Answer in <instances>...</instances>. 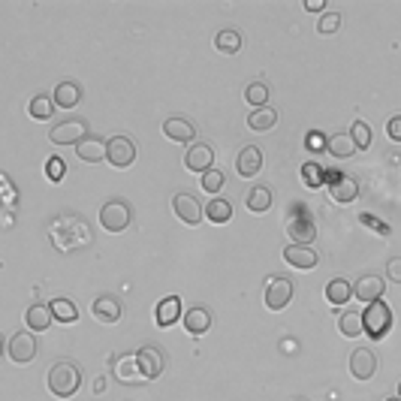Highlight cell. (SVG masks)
<instances>
[{"label":"cell","instance_id":"43","mask_svg":"<svg viewBox=\"0 0 401 401\" xmlns=\"http://www.w3.org/2000/svg\"><path fill=\"white\" fill-rule=\"evenodd\" d=\"M386 136L393 139V142H401V115L386 121Z\"/></svg>","mask_w":401,"mask_h":401},{"label":"cell","instance_id":"9","mask_svg":"<svg viewBox=\"0 0 401 401\" xmlns=\"http://www.w3.org/2000/svg\"><path fill=\"white\" fill-rule=\"evenodd\" d=\"M326 181H329V196L335 199V203H341V205H347V203H353V199L359 196V184H356V178H350V175L329 172Z\"/></svg>","mask_w":401,"mask_h":401},{"label":"cell","instance_id":"35","mask_svg":"<svg viewBox=\"0 0 401 401\" xmlns=\"http://www.w3.org/2000/svg\"><path fill=\"white\" fill-rule=\"evenodd\" d=\"M326 166H323V163H317V160H308L305 166H302V181L308 184V187H314V191H317V187L323 184V181H326Z\"/></svg>","mask_w":401,"mask_h":401},{"label":"cell","instance_id":"22","mask_svg":"<svg viewBox=\"0 0 401 401\" xmlns=\"http://www.w3.org/2000/svg\"><path fill=\"white\" fill-rule=\"evenodd\" d=\"M287 232H289V239H293L296 244H308V241H314V239H317V227H314V220H308V217L289 220V224H287Z\"/></svg>","mask_w":401,"mask_h":401},{"label":"cell","instance_id":"26","mask_svg":"<svg viewBox=\"0 0 401 401\" xmlns=\"http://www.w3.org/2000/svg\"><path fill=\"white\" fill-rule=\"evenodd\" d=\"M52 320H54V314H52V308H46V305H30L28 314H25V323H28L30 332H46L52 326Z\"/></svg>","mask_w":401,"mask_h":401},{"label":"cell","instance_id":"49","mask_svg":"<svg viewBox=\"0 0 401 401\" xmlns=\"http://www.w3.org/2000/svg\"><path fill=\"white\" fill-rule=\"evenodd\" d=\"M386 401H401V398H386Z\"/></svg>","mask_w":401,"mask_h":401},{"label":"cell","instance_id":"18","mask_svg":"<svg viewBox=\"0 0 401 401\" xmlns=\"http://www.w3.org/2000/svg\"><path fill=\"white\" fill-rule=\"evenodd\" d=\"M112 374L118 377V381H124V383H139V381H145V374H142V369H139V356H136V353L118 356V359L112 362Z\"/></svg>","mask_w":401,"mask_h":401},{"label":"cell","instance_id":"5","mask_svg":"<svg viewBox=\"0 0 401 401\" xmlns=\"http://www.w3.org/2000/svg\"><path fill=\"white\" fill-rule=\"evenodd\" d=\"M106 160L115 166V169H127V166H133V160H136V145H133L130 136H112L106 142Z\"/></svg>","mask_w":401,"mask_h":401},{"label":"cell","instance_id":"24","mask_svg":"<svg viewBox=\"0 0 401 401\" xmlns=\"http://www.w3.org/2000/svg\"><path fill=\"white\" fill-rule=\"evenodd\" d=\"M52 97H54V103H58L61 109H73V106L82 103V88L76 82H61L58 88H54Z\"/></svg>","mask_w":401,"mask_h":401},{"label":"cell","instance_id":"45","mask_svg":"<svg viewBox=\"0 0 401 401\" xmlns=\"http://www.w3.org/2000/svg\"><path fill=\"white\" fill-rule=\"evenodd\" d=\"M0 181H4V199H6V205H16V187H13V181H9L6 175L0 178Z\"/></svg>","mask_w":401,"mask_h":401},{"label":"cell","instance_id":"7","mask_svg":"<svg viewBox=\"0 0 401 401\" xmlns=\"http://www.w3.org/2000/svg\"><path fill=\"white\" fill-rule=\"evenodd\" d=\"M296 287L287 281V277H269L265 281V308L269 311H284L289 302H293Z\"/></svg>","mask_w":401,"mask_h":401},{"label":"cell","instance_id":"13","mask_svg":"<svg viewBox=\"0 0 401 401\" xmlns=\"http://www.w3.org/2000/svg\"><path fill=\"white\" fill-rule=\"evenodd\" d=\"M350 374L356 381H371L377 374V356L369 347H359L350 353Z\"/></svg>","mask_w":401,"mask_h":401},{"label":"cell","instance_id":"1","mask_svg":"<svg viewBox=\"0 0 401 401\" xmlns=\"http://www.w3.org/2000/svg\"><path fill=\"white\" fill-rule=\"evenodd\" d=\"M46 386H49L52 395H58V398H73L76 393H79V386H82V371H79V365L70 362V359L54 362L52 369H49V374H46Z\"/></svg>","mask_w":401,"mask_h":401},{"label":"cell","instance_id":"46","mask_svg":"<svg viewBox=\"0 0 401 401\" xmlns=\"http://www.w3.org/2000/svg\"><path fill=\"white\" fill-rule=\"evenodd\" d=\"M305 9H308V13H323L326 4H323V0H305Z\"/></svg>","mask_w":401,"mask_h":401},{"label":"cell","instance_id":"23","mask_svg":"<svg viewBox=\"0 0 401 401\" xmlns=\"http://www.w3.org/2000/svg\"><path fill=\"white\" fill-rule=\"evenodd\" d=\"M76 154H79L82 163H100V160H106V142L88 136L85 142L76 145Z\"/></svg>","mask_w":401,"mask_h":401},{"label":"cell","instance_id":"30","mask_svg":"<svg viewBox=\"0 0 401 401\" xmlns=\"http://www.w3.org/2000/svg\"><path fill=\"white\" fill-rule=\"evenodd\" d=\"M277 124V112L272 106H265V109H253V112L248 115V127L251 130H257V133H265V130H272Z\"/></svg>","mask_w":401,"mask_h":401},{"label":"cell","instance_id":"41","mask_svg":"<svg viewBox=\"0 0 401 401\" xmlns=\"http://www.w3.org/2000/svg\"><path fill=\"white\" fill-rule=\"evenodd\" d=\"M338 28H341V13H326L320 18V25H317V30L326 33V37H329V33H338Z\"/></svg>","mask_w":401,"mask_h":401},{"label":"cell","instance_id":"34","mask_svg":"<svg viewBox=\"0 0 401 401\" xmlns=\"http://www.w3.org/2000/svg\"><path fill=\"white\" fill-rule=\"evenodd\" d=\"M49 308H52L54 320H61V323H76L79 320V308H76V302H70V299H54Z\"/></svg>","mask_w":401,"mask_h":401},{"label":"cell","instance_id":"44","mask_svg":"<svg viewBox=\"0 0 401 401\" xmlns=\"http://www.w3.org/2000/svg\"><path fill=\"white\" fill-rule=\"evenodd\" d=\"M386 277H389V281H395V284H401V257H393L386 263Z\"/></svg>","mask_w":401,"mask_h":401},{"label":"cell","instance_id":"28","mask_svg":"<svg viewBox=\"0 0 401 401\" xmlns=\"http://www.w3.org/2000/svg\"><path fill=\"white\" fill-rule=\"evenodd\" d=\"M326 299L335 308H341V305H347L350 299H353V287L344 281V277H332V281L326 284Z\"/></svg>","mask_w":401,"mask_h":401},{"label":"cell","instance_id":"48","mask_svg":"<svg viewBox=\"0 0 401 401\" xmlns=\"http://www.w3.org/2000/svg\"><path fill=\"white\" fill-rule=\"evenodd\" d=\"M398 398H401V383H398Z\"/></svg>","mask_w":401,"mask_h":401},{"label":"cell","instance_id":"17","mask_svg":"<svg viewBox=\"0 0 401 401\" xmlns=\"http://www.w3.org/2000/svg\"><path fill=\"white\" fill-rule=\"evenodd\" d=\"M136 356H139V369H142V374H145V381H154V377L163 374L166 359H163L160 347H151V344H145L142 350H136Z\"/></svg>","mask_w":401,"mask_h":401},{"label":"cell","instance_id":"37","mask_svg":"<svg viewBox=\"0 0 401 401\" xmlns=\"http://www.w3.org/2000/svg\"><path fill=\"white\" fill-rule=\"evenodd\" d=\"M350 136H353V142H356V148H359V151H369L371 148V127L365 124V121H353Z\"/></svg>","mask_w":401,"mask_h":401},{"label":"cell","instance_id":"12","mask_svg":"<svg viewBox=\"0 0 401 401\" xmlns=\"http://www.w3.org/2000/svg\"><path fill=\"white\" fill-rule=\"evenodd\" d=\"M383 293H386V284H383L381 275H362L359 281H356V287H353V296L359 299V302H365V305L381 302Z\"/></svg>","mask_w":401,"mask_h":401},{"label":"cell","instance_id":"38","mask_svg":"<svg viewBox=\"0 0 401 401\" xmlns=\"http://www.w3.org/2000/svg\"><path fill=\"white\" fill-rule=\"evenodd\" d=\"M224 184H227V175L220 169H208L203 175V191L205 193H220V191H224Z\"/></svg>","mask_w":401,"mask_h":401},{"label":"cell","instance_id":"36","mask_svg":"<svg viewBox=\"0 0 401 401\" xmlns=\"http://www.w3.org/2000/svg\"><path fill=\"white\" fill-rule=\"evenodd\" d=\"M244 100H248L251 106H257V109H265L269 106V85L265 82H251L248 88H244Z\"/></svg>","mask_w":401,"mask_h":401},{"label":"cell","instance_id":"20","mask_svg":"<svg viewBox=\"0 0 401 401\" xmlns=\"http://www.w3.org/2000/svg\"><path fill=\"white\" fill-rule=\"evenodd\" d=\"M184 314H181V299L178 296H166V299H160V305H157V326L160 329H169L172 323H178Z\"/></svg>","mask_w":401,"mask_h":401},{"label":"cell","instance_id":"14","mask_svg":"<svg viewBox=\"0 0 401 401\" xmlns=\"http://www.w3.org/2000/svg\"><path fill=\"white\" fill-rule=\"evenodd\" d=\"M211 163H215V151H211V145H205V142L191 145L187 154H184V166L191 172H203L205 175L211 169Z\"/></svg>","mask_w":401,"mask_h":401},{"label":"cell","instance_id":"6","mask_svg":"<svg viewBox=\"0 0 401 401\" xmlns=\"http://www.w3.org/2000/svg\"><path fill=\"white\" fill-rule=\"evenodd\" d=\"M49 139L52 145H79L88 139V124L82 118H73V121H61L49 130Z\"/></svg>","mask_w":401,"mask_h":401},{"label":"cell","instance_id":"25","mask_svg":"<svg viewBox=\"0 0 401 401\" xmlns=\"http://www.w3.org/2000/svg\"><path fill=\"white\" fill-rule=\"evenodd\" d=\"M326 151L332 154V157H338V160H347L359 148H356V142H353L350 133H335V136H329V148Z\"/></svg>","mask_w":401,"mask_h":401},{"label":"cell","instance_id":"31","mask_svg":"<svg viewBox=\"0 0 401 401\" xmlns=\"http://www.w3.org/2000/svg\"><path fill=\"white\" fill-rule=\"evenodd\" d=\"M244 205H248V211H253V215H263V211H269L272 208V191H269V187H253V191L248 193V203H244Z\"/></svg>","mask_w":401,"mask_h":401},{"label":"cell","instance_id":"29","mask_svg":"<svg viewBox=\"0 0 401 401\" xmlns=\"http://www.w3.org/2000/svg\"><path fill=\"white\" fill-rule=\"evenodd\" d=\"M54 97H49V94H37L30 100V106H28V112H30V118L33 121H52V115H54Z\"/></svg>","mask_w":401,"mask_h":401},{"label":"cell","instance_id":"11","mask_svg":"<svg viewBox=\"0 0 401 401\" xmlns=\"http://www.w3.org/2000/svg\"><path fill=\"white\" fill-rule=\"evenodd\" d=\"M172 208H175V215L181 217V224H187V227H196L199 220L205 217V208L196 203V196H191V193H175L172 196Z\"/></svg>","mask_w":401,"mask_h":401},{"label":"cell","instance_id":"4","mask_svg":"<svg viewBox=\"0 0 401 401\" xmlns=\"http://www.w3.org/2000/svg\"><path fill=\"white\" fill-rule=\"evenodd\" d=\"M100 227L106 232H124L130 227V205L121 203V199H109L100 208Z\"/></svg>","mask_w":401,"mask_h":401},{"label":"cell","instance_id":"3","mask_svg":"<svg viewBox=\"0 0 401 401\" xmlns=\"http://www.w3.org/2000/svg\"><path fill=\"white\" fill-rule=\"evenodd\" d=\"M362 323H365V335L374 341H383L393 329V308L386 302H374L362 311Z\"/></svg>","mask_w":401,"mask_h":401},{"label":"cell","instance_id":"32","mask_svg":"<svg viewBox=\"0 0 401 401\" xmlns=\"http://www.w3.org/2000/svg\"><path fill=\"white\" fill-rule=\"evenodd\" d=\"M232 217V205L227 203V199H211V203L205 205V220H211V224H229Z\"/></svg>","mask_w":401,"mask_h":401},{"label":"cell","instance_id":"33","mask_svg":"<svg viewBox=\"0 0 401 401\" xmlns=\"http://www.w3.org/2000/svg\"><path fill=\"white\" fill-rule=\"evenodd\" d=\"M241 33L239 30H220L217 37H215V49L217 52H224V54H236V52H241Z\"/></svg>","mask_w":401,"mask_h":401},{"label":"cell","instance_id":"16","mask_svg":"<svg viewBox=\"0 0 401 401\" xmlns=\"http://www.w3.org/2000/svg\"><path fill=\"white\" fill-rule=\"evenodd\" d=\"M263 169V151L257 145H244V148L236 154V172L241 178H253Z\"/></svg>","mask_w":401,"mask_h":401},{"label":"cell","instance_id":"39","mask_svg":"<svg viewBox=\"0 0 401 401\" xmlns=\"http://www.w3.org/2000/svg\"><path fill=\"white\" fill-rule=\"evenodd\" d=\"M359 224H362V227H369V229H374V232H381V236H393V227L383 224L381 217L369 215V211H362V215H359Z\"/></svg>","mask_w":401,"mask_h":401},{"label":"cell","instance_id":"47","mask_svg":"<svg viewBox=\"0 0 401 401\" xmlns=\"http://www.w3.org/2000/svg\"><path fill=\"white\" fill-rule=\"evenodd\" d=\"M106 393V377H94V395Z\"/></svg>","mask_w":401,"mask_h":401},{"label":"cell","instance_id":"40","mask_svg":"<svg viewBox=\"0 0 401 401\" xmlns=\"http://www.w3.org/2000/svg\"><path fill=\"white\" fill-rule=\"evenodd\" d=\"M305 148H308L311 154H317V151H326V148H329V139L323 136L320 130H311L308 136H305Z\"/></svg>","mask_w":401,"mask_h":401},{"label":"cell","instance_id":"21","mask_svg":"<svg viewBox=\"0 0 401 401\" xmlns=\"http://www.w3.org/2000/svg\"><path fill=\"white\" fill-rule=\"evenodd\" d=\"M181 323H184V329L191 332V335H205V332L211 329V314H208L205 308L193 305V308H187V311H184Z\"/></svg>","mask_w":401,"mask_h":401},{"label":"cell","instance_id":"42","mask_svg":"<svg viewBox=\"0 0 401 401\" xmlns=\"http://www.w3.org/2000/svg\"><path fill=\"white\" fill-rule=\"evenodd\" d=\"M64 172H66V163H64L61 157H49V160H46V175H49V181H61Z\"/></svg>","mask_w":401,"mask_h":401},{"label":"cell","instance_id":"15","mask_svg":"<svg viewBox=\"0 0 401 401\" xmlns=\"http://www.w3.org/2000/svg\"><path fill=\"white\" fill-rule=\"evenodd\" d=\"M91 314H94L97 323H121V317H124V305H121L115 296H100V299H94Z\"/></svg>","mask_w":401,"mask_h":401},{"label":"cell","instance_id":"2","mask_svg":"<svg viewBox=\"0 0 401 401\" xmlns=\"http://www.w3.org/2000/svg\"><path fill=\"white\" fill-rule=\"evenodd\" d=\"M52 239L61 251H73V248H82V244L91 241V229H88L85 220H79V217H58L52 224Z\"/></svg>","mask_w":401,"mask_h":401},{"label":"cell","instance_id":"27","mask_svg":"<svg viewBox=\"0 0 401 401\" xmlns=\"http://www.w3.org/2000/svg\"><path fill=\"white\" fill-rule=\"evenodd\" d=\"M338 329L344 338H359L365 335V323H362V311H344L338 320Z\"/></svg>","mask_w":401,"mask_h":401},{"label":"cell","instance_id":"10","mask_svg":"<svg viewBox=\"0 0 401 401\" xmlns=\"http://www.w3.org/2000/svg\"><path fill=\"white\" fill-rule=\"evenodd\" d=\"M284 260H287V265H293V269L308 272V269H317L320 265V253L311 248V244H287Z\"/></svg>","mask_w":401,"mask_h":401},{"label":"cell","instance_id":"8","mask_svg":"<svg viewBox=\"0 0 401 401\" xmlns=\"http://www.w3.org/2000/svg\"><path fill=\"white\" fill-rule=\"evenodd\" d=\"M6 353H9V359H13L16 365L33 362V356H37V338H33V332H25V329L16 332V335L9 338Z\"/></svg>","mask_w":401,"mask_h":401},{"label":"cell","instance_id":"19","mask_svg":"<svg viewBox=\"0 0 401 401\" xmlns=\"http://www.w3.org/2000/svg\"><path fill=\"white\" fill-rule=\"evenodd\" d=\"M163 136L178 142V145H187V142H193L196 127H193V121H187V118H169V121H163Z\"/></svg>","mask_w":401,"mask_h":401}]
</instances>
